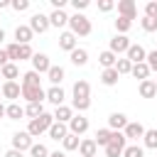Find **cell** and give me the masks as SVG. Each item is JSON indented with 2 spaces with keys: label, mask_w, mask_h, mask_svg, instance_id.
Instances as JSON below:
<instances>
[{
  "label": "cell",
  "mask_w": 157,
  "mask_h": 157,
  "mask_svg": "<svg viewBox=\"0 0 157 157\" xmlns=\"http://www.w3.org/2000/svg\"><path fill=\"white\" fill-rule=\"evenodd\" d=\"M32 145H34V140H32V135H29L27 130H20V132H15V135H12V150L25 152V150H29Z\"/></svg>",
  "instance_id": "52a82bcc"
},
{
  "label": "cell",
  "mask_w": 157,
  "mask_h": 157,
  "mask_svg": "<svg viewBox=\"0 0 157 157\" xmlns=\"http://www.w3.org/2000/svg\"><path fill=\"white\" fill-rule=\"evenodd\" d=\"M71 5H74L76 12H83V10L88 7V0H71Z\"/></svg>",
  "instance_id": "7dc6e473"
},
{
  "label": "cell",
  "mask_w": 157,
  "mask_h": 157,
  "mask_svg": "<svg viewBox=\"0 0 157 157\" xmlns=\"http://www.w3.org/2000/svg\"><path fill=\"white\" fill-rule=\"evenodd\" d=\"M32 56H34V52H32V47L29 44H20V61H32Z\"/></svg>",
  "instance_id": "b9f144b4"
},
{
  "label": "cell",
  "mask_w": 157,
  "mask_h": 157,
  "mask_svg": "<svg viewBox=\"0 0 157 157\" xmlns=\"http://www.w3.org/2000/svg\"><path fill=\"white\" fill-rule=\"evenodd\" d=\"M155 86H157V78H155Z\"/></svg>",
  "instance_id": "6f0895ef"
},
{
  "label": "cell",
  "mask_w": 157,
  "mask_h": 157,
  "mask_svg": "<svg viewBox=\"0 0 157 157\" xmlns=\"http://www.w3.org/2000/svg\"><path fill=\"white\" fill-rule=\"evenodd\" d=\"M130 44H132V42L128 39V34H115V37L110 39L108 49H110V52H113V54L118 56V54H125V52L130 49Z\"/></svg>",
  "instance_id": "ba28073f"
},
{
  "label": "cell",
  "mask_w": 157,
  "mask_h": 157,
  "mask_svg": "<svg viewBox=\"0 0 157 157\" xmlns=\"http://www.w3.org/2000/svg\"><path fill=\"white\" fill-rule=\"evenodd\" d=\"M52 125H54V113H42L39 118L29 120L27 132H29L32 137H39L42 132H49V128H52Z\"/></svg>",
  "instance_id": "7a4b0ae2"
},
{
  "label": "cell",
  "mask_w": 157,
  "mask_h": 157,
  "mask_svg": "<svg viewBox=\"0 0 157 157\" xmlns=\"http://www.w3.org/2000/svg\"><path fill=\"white\" fill-rule=\"evenodd\" d=\"M71 118H74V108H71V105H66V103H64V105H59V108L54 110V120H56V123H66V125H69V120H71Z\"/></svg>",
  "instance_id": "ffe728a7"
},
{
  "label": "cell",
  "mask_w": 157,
  "mask_h": 157,
  "mask_svg": "<svg viewBox=\"0 0 157 157\" xmlns=\"http://www.w3.org/2000/svg\"><path fill=\"white\" fill-rule=\"evenodd\" d=\"M32 37H34V32L29 29V25H17V27H15V39H17V44H29Z\"/></svg>",
  "instance_id": "2e32d148"
},
{
  "label": "cell",
  "mask_w": 157,
  "mask_h": 157,
  "mask_svg": "<svg viewBox=\"0 0 157 157\" xmlns=\"http://www.w3.org/2000/svg\"><path fill=\"white\" fill-rule=\"evenodd\" d=\"M5 113H7V105H2V103H0V118H5Z\"/></svg>",
  "instance_id": "f5cc1de1"
},
{
  "label": "cell",
  "mask_w": 157,
  "mask_h": 157,
  "mask_svg": "<svg viewBox=\"0 0 157 157\" xmlns=\"http://www.w3.org/2000/svg\"><path fill=\"white\" fill-rule=\"evenodd\" d=\"M74 98L71 101H83V98H91V83L88 81H83V78H78L76 83H74Z\"/></svg>",
  "instance_id": "4fadbf2b"
},
{
  "label": "cell",
  "mask_w": 157,
  "mask_h": 157,
  "mask_svg": "<svg viewBox=\"0 0 157 157\" xmlns=\"http://www.w3.org/2000/svg\"><path fill=\"white\" fill-rule=\"evenodd\" d=\"M64 76H66L64 66H56V64H52V69H49V74H47V78L52 81V86H61Z\"/></svg>",
  "instance_id": "7402d4cb"
},
{
  "label": "cell",
  "mask_w": 157,
  "mask_h": 157,
  "mask_svg": "<svg viewBox=\"0 0 157 157\" xmlns=\"http://www.w3.org/2000/svg\"><path fill=\"white\" fill-rule=\"evenodd\" d=\"M115 71H118L120 76L130 74V71H132V61H130V59H125V56H123V59H118V61H115Z\"/></svg>",
  "instance_id": "d590c367"
},
{
  "label": "cell",
  "mask_w": 157,
  "mask_h": 157,
  "mask_svg": "<svg viewBox=\"0 0 157 157\" xmlns=\"http://www.w3.org/2000/svg\"><path fill=\"white\" fill-rule=\"evenodd\" d=\"M42 113H44V105H42V103H27V108H25V115H27L29 120L39 118Z\"/></svg>",
  "instance_id": "d6a6232c"
},
{
  "label": "cell",
  "mask_w": 157,
  "mask_h": 157,
  "mask_svg": "<svg viewBox=\"0 0 157 157\" xmlns=\"http://www.w3.org/2000/svg\"><path fill=\"white\" fill-rule=\"evenodd\" d=\"M142 155H145V150L140 145H128L125 152H123V157H142Z\"/></svg>",
  "instance_id": "ab89813d"
},
{
  "label": "cell",
  "mask_w": 157,
  "mask_h": 157,
  "mask_svg": "<svg viewBox=\"0 0 157 157\" xmlns=\"http://www.w3.org/2000/svg\"><path fill=\"white\" fill-rule=\"evenodd\" d=\"M128 123H130V120H128L125 113H118V110H115V113L108 115V128H110L113 132H123V130L128 128Z\"/></svg>",
  "instance_id": "9c48e42d"
},
{
  "label": "cell",
  "mask_w": 157,
  "mask_h": 157,
  "mask_svg": "<svg viewBox=\"0 0 157 157\" xmlns=\"http://www.w3.org/2000/svg\"><path fill=\"white\" fill-rule=\"evenodd\" d=\"M49 22H52V27H66V25H69V15H66L64 10H52Z\"/></svg>",
  "instance_id": "cb8c5ba5"
},
{
  "label": "cell",
  "mask_w": 157,
  "mask_h": 157,
  "mask_svg": "<svg viewBox=\"0 0 157 157\" xmlns=\"http://www.w3.org/2000/svg\"><path fill=\"white\" fill-rule=\"evenodd\" d=\"M0 74H2V78H5V81H15V78L20 76V69H17V64H12V61H10L7 66H2V69H0Z\"/></svg>",
  "instance_id": "4dcf8cb0"
},
{
  "label": "cell",
  "mask_w": 157,
  "mask_h": 157,
  "mask_svg": "<svg viewBox=\"0 0 157 157\" xmlns=\"http://www.w3.org/2000/svg\"><path fill=\"white\" fill-rule=\"evenodd\" d=\"M125 147H128V137H125L123 132H113L110 142H108L103 150H105V157H120V155L125 152Z\"/></svg>",
  "instance_id": "3957f363"
},
{
  "label": "cell",
  "mask_w": 157,
  "mask_h": 157,
  "mask_svg": "<svg viewBox=\"0 0 157 157\" xmlns=\"http://www.w3.org/2000/svg\"><path fill=\"white\" fill-rule=\"evenodd\" d=\"M98 61H101V66H103V69H113V66H115V61H118V56H115L110 49H105V52H101V54H98Z\"/></svg>",
  "instance_id": "4316f807"
},
{
  "label": "cell",
  "mask_w": 157,
  "mask_h": 157,
  "mask_svg": "<svg viewBox=\"0 0 157 157\" xmlns=\"http://www.w3.org/2000/svg\"><path fill=\"white\" fill-rule=\"evenodd\" d=\"M7 64H10V56H7V52H5V49H0V69H2V66H7Z\"/></svg>",
  "instance_id": "c3c4849f"
},
{
  "label": "cell",
  "mask_w": 157,
  "mask_h": 157,
  "mask_svg": "<svg viewBox=\"0 0 157 157\" xmlns=\"http://www.w3.org/2000/svg\"><path fill=\"white\" fill-rule=\"evenodd\" d=\"M5 7H10V2L7 0H0V10H5Z\"/></svg>",
  "instance_id": "db71d44e"
},
{
  "label": "cell",
  "mask_w": 157,
  "mask_h": 157,
  "mask_svg": "<svg viewBox=\"0 0 157 157\" xmlns=\"http://www.w3.org/2000/svg\"><path fill=\"white\" fill-rule=\"evenodd\" d=\"M0 96H2V86H0Z\"/></svg>",
  "instance_id": "9f6ffc18"
},
{
  "label": "cell",
  "mask_w": 157,
  "mask_h": 157,
  "mask_svg": "<svg viewBox=\"0 0 157 157\" xmlns=\"http://www.w3.org/2000/svg\"><path fill=\"white\" fill-rule=\"evenodd\" d=\"M61 145H64V152H71V150H78V145H81V137L78 135H74V132H69L64 140H61Z\"/></svg>",
  "instance_id": "f546056e"
},
{
  "label": "cell",
  "mask_w": 157,
  "mask_h": 157,
  "mask_svg": "<svg viewBox=\"0 0 157 157\" xmlns=\"http://www.w3.org/2000/svg\"><path fill=\"white\" fill-rule=\"evenodd\" d=\"M29 157H49V150H47V145H42V142H34V145L29 147Z\"/></svg>",
  "instance_id": "8d00e7d4"
},
{
  "label": "cell",
  "mask_w": 157,
  "mask_h": 157,
  "mask_svg": "<svg viewBox=\"0 0 157 157\" xmlns=\"http://www.w3.org/2000/svg\"><path fill=\"white\" fill-rule=\"evenodd\" d=\"M91 20L83 15V12H74L69 15V32H74L76 37H88L91 34Z\"/></svg>",
  "instance_id": "6da1fadb"
},
{
  "label": "cell",
  "mask_w": 157,
  "mask_h": 157,
  "mask_svg": "<svg viewBox=\"0 0 157 157\" xmlns=\"http://www.w3.org/2000/svg\"><path fill=\"white\" fill-rule=\"evenodd\" d=\"M110 137H113V130H110V128H101V130L96 132V137H93V140H96V145H98V147H105V145L110 142Z\"/></svg>",
  "instance_id": "f1b7e54d"
},
{
  "label": "cell",
  "mask_w": 157,
  "mask_h": 157,
  "mask_svg": "<svg viewBox=\"0 0 157 157\" xmlns=\"http://www.w3.org/2000/svg\"><path fill=\"white\" fill-rule=\"evenodd\" d=\"M64 98H66V93H64V88L61 86H52V88H47V101L52 103V105H64Z\"/></svg>",
  "instance_id": "9a60e30c"
},
{
  "label": "cell",
  "mask_w": 157,
  "mask_h": 157,
  "mask_svg": "<svg viewBox=\"0 0 157 157\" xmlns=\"http://www.w3.org/2000/svg\"><path fill=\"white\" fill-rule=\"evenodd\" d=\"M10 7H12L15 12H25V10H29V0H12Z\"/></svg>",
  "instance_id": "7bdbcfd3"
},
{
  "label": "cell",
  "mask_w": 157,
  "mask_h": 157,
  "mask_svg": "<svg viewBox=\"0 0 157 157\" xmlns=\"http://www.w3.org/2000/svg\"><path fill=\"white\" fill-rule=\"evenodd\" d=\"M118 17L135 20V17H137V5H135V0H118Z\"/></svg>",
  "instance_id": "30bf717a"
},
{
  "label": "cell",
  "mask_w": 157,
  "mask_h": 157,
  "mask_svg": "<svg viewBox=\"0 0 157 157\" xmlns=\"http://www.w3.org/2000/svg\"><path fill=\"white\" fill-rule=\"evenodd\" d=\"M49 2H52L54 10H64V5H66V0H49Z\"/></svg>",
  "instance_id": "681fc988"
},
{
  "label": "cell",
  "mask_w": 157,
  "mask_h": 157,
  "mask_svg": "<svg viewBox=\"0 0 157 157\" xmlns=\"http://www.w3.org/2000/svg\"><path fill=\"white\" fill-rule=\"evenodd\" d=\"M135 78H140V81H147V76L152 74L150 71V66H147V61H142V64H132V71H130Z\"/></svg>",
  "instance_id": "83f0119b"
},
{
  "label": "cell",
  "mask_w": 157,
  "mask_h": 157,
  "mask_svg": "<svg viewBox=\"0 0 157 157\" xmlns=\"http://www.w3.org/2000/svg\"><path fill=\"white\" fill-rule=\"evenodd\" d=\"M22 98L27 103H42L47 101V91L42 86H22Z\"/></svg>",
  "instance_id": "5b68a950"
},
{
  "label": "cell",
  "mask_w": 157,
  "mask_h": 157,
  "mask_svg": "<svg viewBox=\"0 0 157 157\" xmlns=\"http://www.w3.org/2000/svg\"><path fill=\"white\" fill-rule=\"evenodd\" d=\"M66 135H69V125H66V123H56V120H54V125L49 128V137H52V140H56V142H61Z\"/></svg>",
  "instance_id": "ac0fdd59"
},
{
  "label": "cell",
  "mask_w": 157,
  "mask_h": 157,
  "mask_svg": "<svg viewBox=\"0 0 157 157\" xmlns=\"http://www.w3.org/2000/svg\"><path fill=\"white\" fill-rule=\"evenodd\" d=\"M49 69H52L49 56L44 52H34V56H32V71H37L42 76V74H49Z\"/></svg>",
  "instance_id": "8992f818"
},
{
  "label": "cell",
  "mask_w": 157,
  "mask_h": 157,
  "mask_svg": "<svg viewBox=\"0 0 157 157\" xmlns=\"http://www.w3.org/2000/svg\"><path fill=\"white\" fill-rule=\"evenodd\" d=\"M96 150H98V145H96V140H91V137L81 140V145H78L81 157H96Z\"/></svg>",
  "instance_id": "603a6c76"
},
{
  "label": "cell",
  "mask_w": 157,
  "mask_h": 157,
  "mask_svg": "<svg viewBox=\"0 0 157 157\" xmlns=\"http://www.w3.org/2000/svg\"><path fill=\"white\" fill-rule=\"evenodd\" d=\"M88 130V118H83V115H74L71 120H69V132H74V135H83Z\"/></svg>",
  "instance_id": "5bb4252c"
},
{
  "label": "cell",
  "mask_w": 157,
  "mask_h": 157,
  "mask_svg": "<svg viewBox=\"0 0 157 157\" xmlns=\"http://www.w3.org/2000/svg\"><path fill=\"white\" fill-rule=\"evenodd\" d=\"M137 91H140V96H142V98H155V96H157V86H155V78L140 81Z\"/></svg>",
  "instance_id": "d6986e66"
},
{
  "label": "cell",
  "mask_w": 157,
  "mask_h": 157,
  "mask_svg": "<svg viewBox=\"0 0 157 157\" xmlns=\"http://www.w3.org/2000/svg\"><path fill=\"white\" fill-rule=\"evenodd\" d=\"M123 135H125L128 140H137V137L145 135V125H142V123H128V128L123 130Z\"/></svg>",
  "instance_id": "44dd1931"
},
{
  "label": "cell",
  "mask_w": 157,
  "mask_h": 157,
  "mask_svg": "<svg viewBox=\"0 0 157 157\" xmlns=\"http://www.w3.org/2000/svg\"><path fill=\"white\" fill-rule=\"evenodd\" d=\"M59 47L71 54V52L76 49V34H74V32H61V34H59Z\"/></svg>",
  "instance_id": "e0dca14e"
},
{
  "label": "cell",
  "mask_w": 157,
  "mask_h": 157,
  "mask_svg": "<svg viewBox=\"0 0 157 157\" xmlns=\"http://www.w3.org/2000/svg\"><path fill=\"white\" fill-rule=\"evenodd\" d=\"M20 96H22V83H17V81H5L2 83V98H10L15 103Z\"/></svg>",
  "instance_id": "8fae6325"
},
{
  "label": "cell",
  "mask_w": 157,
  "mask_h": 157,
  "mask_svg": "<svg viewBox=\"0 0 157 157\" xmlns=\"http://www.w3.org/2000/svg\"><path fill=\"white\" fill-rule=\"evenodd\" d=\"M22 86H42V78H39V74L37 71H25L22 74Z\"/></svg>",
  "instance_id": "1f68e13d"
},
{
  "label": "cell",
  "mask_w": 157,
  "mask_h": 157,
  "mask_svg": "<svg viewBox=\"0 0 157 157\" xmlns=\"http://www.w3.org/2000/svg\"><path fill=\"white\" fill-rule=\"evenodd\" d=\"M142 142H145V147H150V150H157V128H152V130H145V135H142Z\"/></svg>",
  "instance_id": "e575fe53"
},
{
  "label": "cell",
  "mask_w": 157,
  "mask_h": 157,
  "mask_svg": "<svg viewBox=\"0 0 157 157\" xmlns=\"http://www.w3.org/2000/svg\"><path fill=\"white\" fill-rule=\"evenodd\" d=\"M125 59H130L132 64H142L147 59V52H145L142 44H130V49L125 52Z\"/></svg>",
  "instance_id": "7c38bea8"
},
{
  "label": "cell",
  "mask_w": 157,
  "mask_h": 157,
  "mask_svg": "<svg viewBox=\"0 0 157 157\" xmlns=\"http://www.w3.org/2000/svg\"><path fill=\"white\" fill-rule=\"evenodd\" d=\"M69 59H71V64H74V66H86V64H88V52L76 47V49L69 54Z\"/></svg>",
  "instance_id": "d4e9b609"
},
{
  "label": "cell",
  "mask_w": 157,
  "mask_h": 157,
  "mask_svg": "<svg viewBox=\"0 0 157 157\" xmlns=\"http://www.w3.org/2000/svg\"><path fill=\"white\" fill-rule=\"evenodd\" d=\"M118 78H120V74L115 71V66H113V69H103V71H101V83H103V86H115V83H118Z\"/></svg>",
  "instance_id": "484cf974"
},
{
  "label": "cell",
  "mask_w": 157,
  "mask_h": 157,
  "mask_svg": "<svg viewBox=\"0 0 157 157\" xmlns=\"http://www.w3.org/2000/svg\"><path fill=\"white\" fill-rule=\"evenodd\" d=\"M5 52H7V56H10V61H12V64H15V61H20V44H17V42L7 44V47H5Z\"/></svg>",
  "instance_id": "f35d334b"
},
{
  "label": "cell",
  "mask_w": 157,
  "mask_h": 157,
  "mask_svg": "<svg viewBox=\"0 0 157 157\" xmlns=\"http://www.w3.org/2000/svg\"><path fill=\"white\" fill-rule=\"evenodd\" d=\"M147 66H150V71H155L157 74V49H152V52H147Z\"/></svg>",
  "instance_id": "ee69618b"
},
{
  "label": "cell",
  "mask_w": 157,
  "mask_h": 157,
  "mask_svg": "<svg viewBox=\"0 0 157 157\" xmlns=\"http://www.w3.org/2000/svg\"><path fill=\"white\" fill-rule=\"evenodd\" d=\"M49 157H66V152H59L56 150V152H49Z\"/></svg>",
  "instance_id": "816d5d0a"
},
{
  "label": "cell",
  "mask_w": 157,
  "mask_h": 157,
  "mask_svg": "<svg viewBox=\"0 0 157 157\" xmlns=\"http://www.w3.org/2000/svg\"><path fill=\"white\" fill-rule=\"evenodd\" d=\"M140 25H142L145 32H157V20H155V17H142Z\"/></svg>",
  "instance_id": "60d3db41"
},
{
  "label": "cell",
  "mask_w": 157,
  "mask_h": 157,
  "mask_svg": "<svg viewBox=\"0 0 157 157\" xmlns=\"http://www.w3.org/2000/svg\"><path fill=\"white\" fill-rule=\"evenodd\" d=\"M25 115V108L20 105V103H10L7 105V113H5V118H10V120H20Z\"/></svg>",
  "instance_id": "836d02e7"
},
{
  "label": "cell",
  "mask_w": 157,
  "mask_h": 157,
  "mask_svg": "<svg viewBox=\"0 0 157 157\" xmlns=\"http://www.w3.org/2000/svg\"><path fill=\"white\" fill-rule=\"evenodd\" d=\"M2 39H5V29L0 27V44H2Z\"/></svg>",
  "instance_id": "11a10c76"
},
{
  "label": "cell",
  "mask_w": 157,
  "mask_h": 157,
  "mask_svg": "<svg viewBox=\"0 0 157 157\" xmlns=\"http://www.w3.org/2000/svg\"><path fill=\"white\" fill-rule=\"evenodd\" d=\"M49 27H52L49 15H44V12H34V15L29 17V29H32L34 34H44Z\"/></svg>",
  "instance_id": "277c9868"
},
{
  "label": "cell",
  "mask_w": 157,
  "mask_h": 157,
  "mask_svg": "<svg viewBox=\"0 0 157 157\" xmlns=\"http://www.w3.org/2000/svg\"><path fill=\"white\" fill-rule=\"evenodd\" d=\"M130 27H132V20H128V17H118V20H115V29H118V34H125Z\"/></svg>",
  "instance_id": "74e56055"
},
{
  "label": "cell",
  "mask_w": 157,
  "mask_h": 157,
  "mask_svg": "<svg viewBox=\"0 0 157 157\" xmlns=\"http://www.w3.org/2000/svg\"><path fill=\"white\" fill-rule=\"evenodd\" d=\"M145 17H155L157 20V0H150L145 5Z\"/></svg>",
  "instance_id": "f6af8a7d"
},
{
  "label": "cell",
  "mask_w": 157,
  "mask_h": 157,
  "mask_svg": "<svg viewBox=\"0 0 157 157\" xmlns=\"http://www.w3.org/2000/svg\"><path fill=\"white\" fill-rule=\"evenodd\" d=\"M113 7H115L113 0H98V10H101V12H110Z\"/></svg>",
  "instance_id": "bcb514c9"
},
{
  "label": "cell",
  "mask_w": 157,
  "mask_h": 157,
  "mask_svg": "<svg viewBox=\"0 0 157 157\" xmlns=\"http://www.w3.org/2000/svg\"><path fill=\"white\" fill-rule=\"evenodd\" d=\"M5 157H25V155H22L20 150H12V147H10V150L5 152Z\"/></svg>",
  "instance_id": "f907efd6"
}]
</instances>
